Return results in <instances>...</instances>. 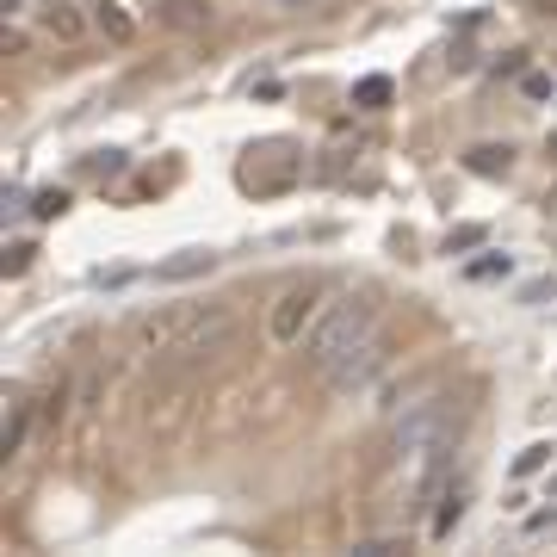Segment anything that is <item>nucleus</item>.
I'll return each instance as SVG.
<instances>
[{"instance_id":"f257e3e1","label":"nucleus","mask_w":557,"mask_h":557,"mask_svg":"<svg viewBox=\"0 0 557 557\" xmlns=\"http://www.w3.org/2000/svg\"><path fill=\"white\" fill-rule=\"evenodd\" d=\"M372 328H378V304H372L366 291H341V298H328V304L316 310V322L304 328L298 353H304L310 372H328V366H335L347 347H359Z\"/></svg>"},{"instance_id":"f03ea898","label":"nucleus","mask_w":557,"mask_h":557,"mask_svg":"<svg viewBox=\"0 0 557 557\" xmlns=\"http://www.w3.org/2000/svg\"><path fill=\"white\" fill-rule=\"evenodd\" d=\"M458 427H464V409H458V396H421V403H403L396 415H390V434H384V464H396V458L409 453H427V446H440V440H458Z\"/></svg>"},{"instance_id":"7ed1b4c3","label":"nucleus","mask_w":557,"mask_h":557,"mask_svg":"<svg viewBox=\"0 0 557 557\" xmlns=\"http://www.w3.org/2000/svg\"><path fill=\"white\" fill-rule=\"evenodd\" d=\"M390 366H396V341L372 328L359 347H347L335 366H328V372H322V384H328L335 396H359V390H372V384H378Z\"/></svg>"},{"instance_id":"20e7f679","label":"nucleus","mask_w":557,"mask_h":557,"mask_svg":"<svg viewBox=\"0 0 557 557\" xmlns=\"http://www.w3.org/2000/svg\"><path fill=\"white\" fill-rule=\"evenodd\" d=\"M223 310V304H168V310H149V316H137L131 322V341H137L142 353H168V347H180L199 322H210V316Z\"/></svg>"},{"instance_id":"39448f33","label":"nucleus","mask_w":557,"mask_h":557,"mask_svg":"<svg viewBox=\"0 0 557 557\" xmlns=\"http://www.w3.org/2000/svg\"><path fill=\"white\" fill-rule=\"evenodd\" d=\"M316 310H322V285H316V278L285 285V291H278V304L267 310V335H273L278 347H298V341H304V328L316 322Z\"/></svg>"},{"instance_id":"423d86ee","label":"nucleus","mask_w":557,"mask_h":557,"mask_svg":"<svg viewBox=\"0 0 557 557\" xmlns=\"http://www.w3.org/2000/svg\"><path fill=\"white\" fill-rule=\"evenodd\" d=\"M464 508H471V477H453V484L434 495V521H427V539L446 545L458 526H464Z\"/></svg>"},{"instance_id":"0eeeda50","label":"nucleus","mask_w":557,"mask_h":557,"mask_svg":"<svg viewBox=\"0 0 557 557\" xmlns=\"http://www.w3.org/2000/svg\"><path fill=\"white\" fill-rule=\"evenodd\" d=\"M87 32H93V19H87L74 0H50V6H44V37H56V44H81Z\"/></svg>"},{"instance_id":"6e6552de","label":"nucleus","mask_w":557,"mask_h":557,"mask_svg":"<svg viewBox=\"0 0 557 557\" xmlns=\"http://www.w3.org/2000/svg\"><path fill=\"white\" fill-rule=\"evenodd\" d=\"M155 19H161L168 32H205L210 25V0H161Z\"/></svg>"},{"instance_id":"1a4fd4ad","label":"nucleus","mask_w":557,"mask_h":557,"mask_svg":"<svg viewBox=\"0 0 557 557\" xmlns=\"http://www.w3.org/2000/svg\"><path fill=\"white\" fill-rule=\"evenodd\" d=\"M210 267H217V254H210V248H186V254H174V260H161L155 278L180 285V278H199V273H210Z\"/></svg>"},{"instance_id":"9d476101","label":"nucleus","mask_w":557,"mask_h":557,"mask_svg":"<svg viewBox=\"0 0 557 557\" xmlns=\"http://www.w3.org/2000/svg\"><path fill=\"white\" fill-rule=\"evenodd\" d=\"M93 32L112 37V44H131V37H137V19H131L118 0H100V6H93Z\"/></svg>"},{"instance_id":"9b49d317","label":"nucleus","mask_w":557,"mask_h":557,"mask_svg":"<svg viewBox=\"0 0 557 557\" xmlns=\"http://www.w3.org/2000/svg\"><path fill=\"white\" fill-rule=\"evenodd\" d=\"M464 168H471V174H484V180H495V174H508V168H514V149H508V142H477V149L464 155Z\"/></svg>"},{"instance_id":"f8f14e48","label":"nucleus","mask_w":557,"mask_h":557,"mask_svg":"<svg viewBox=\"0 0 557 557\" xmlns=\"http://www.w3.org/2000/svg\"><path fill=\"white\" fill-rule=\"evenodd\" d=\"M353 105H359V112H384V105H390V74H366V81L353 87Z\"/></svg>"},{"instance_id":"ddd939ff","label":"nucleus","mask_w":557,"mask_h":557,"mask_svg":"<svg viewBox=\"0 0 557 557\" xmlns=\"http://www.w3.org/2000/svg\"><path fill=\"white\" fill-rule=\"evenodd\" d=\"M63 210H69V192H63V186L32 192V217H37V223H50V217H63Z\"/></svg>"},{"instance_id":"4468645a","label":"nucleus","mask_w":557,"mask_h":557,"mask_svg":"<svg viewBox=\"0 0 557 557\" xmlns=\"http://www.w3.org/2000/svg\"><path fill=\"white\" fill-rule=\"evenodd\" d=\"M514 273V260H508V254H484V260H471V267H464V278H477V285H484V278H508Z\"/></svg>"},{"instance_id":"2eb2a0df","label":"nucleus","mask_w":557,"mask_h":557,"mask_svg":"<svg viewBox=\"0 0 557 557\" xmlns=\"http://www.w3.org/2000/svg\"><path fill=\"white\" fill-rule=\"evenodd\" d=\"M484 236H489L484 223H464V230H453V236H446V254H464V248H477Z\"/></svg>"},{"instance_id":"dca6fc26","label":"nucleus","mask_w":557,"mask_h":557,"mask_svg":"<svg viewBox=\"0 0 557 557\" xmlns=\"http://www.w3.org/2000/svg\"><path fill=\"white\" fill-rule=\"evenodd\" d=\"M32 254H37L32 242H13V248H6V273L19 278V273H25V267H32Z\"/></svg>"},{"instance_id":"f3484780","label":"nucleus","mask_w":557,"mask_h":557,"mask_svg":"<svg viewBox=\"0 0 557 557\" xmlns=\"http://www.w3.org/2000/svg\"><path fill=\"white\" fill-rule=\"evenodd\" d=\"M545 458H552V446H526L514 471H521V477H533V471H545Z\"/></svg>"},{"instance_id":"a211bd4d","label":"nucleus","mask_w":557,"mask_h":557,"mask_svg":"<svg viewBox=\"0 0 557 557\" xmlns=\"http://www.w3.org/2000/svg\"><path fill=\"white\" fill-rule=\"evenodd\" d=\"M396 552H409V545H403V539H366V545H359V557H396Z\"/></svg>"},{"instance_id":"6ab92c4d","label":"nucleus","mask_w":557,"mask_h":557,"mask_svg":"<svg viewBox=\"0 0 557 557\" xmlns=\"http://www.w3.org/2000/svg\"><path fill=\"white\" fill-rule=\"evenodd\" d=\"M19 6H25V0H6V13H19Z\"/></svg>"},{"instance_id":"aec40b11","label":"nucleus","mask_w":557,"mask_h":557,"mask_svg":"<svg viewBox=\"0 0 557 557\" xmlns=\"http://www.w3.org/2000/svg\"><path fill=\"white\" fill-rule=\"evenodd\" d=\"M552 495H557V477H552Z\"/></svg>"}]
</instances>
